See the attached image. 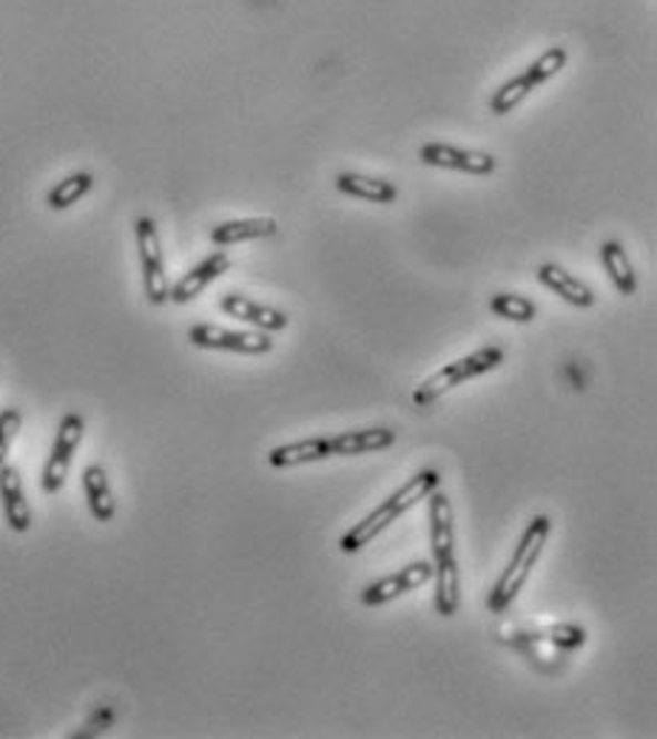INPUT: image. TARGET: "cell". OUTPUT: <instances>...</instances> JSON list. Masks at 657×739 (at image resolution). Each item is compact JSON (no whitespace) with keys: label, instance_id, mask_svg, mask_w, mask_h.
<instances>
[{"label":"cell","instance_id":"e0dca14e","mask_svg":"<svg viewBox=\"0 0 657 739\" xmlns=\"http://www.w3.org/2000/svg\"><path fill=\"white\" fill-rule=\"evenodd\" d=\"M325 459H333L328 435H319V439H308V441H294V444L270 450L268 455L270 466H277V470H294V466L314 464V461H325Z\"/></svg>","mask_w":657,"mask_h":739},{"label":"cell","instance_id":"7a4b0ae2","mask_svg":"<svg viewBox=\"0 0 657 739\" xmlns=\"http://www.w3.org/2000/svg\"><path fill=\"white\" fill-rule=\"evenodd\" d=\"M550 532H553V524H550V517L546 515H538L530 521V526H526L524 535H521L519 546H515L513 557L506 563L504 575L499 577V583H495L490 597H486V608H490L493 615H504L506 608L513 606L519 592L524 589L530 575H533L535 563H538L541 552H544Z\"/></svg>","mask_w":657,"mask_h":739},{"label":"cell","instance_id":"4fadbf2b","mask_svg":"<svg viewBox=\"0 0 657 739\" xmlns=\"http://www.w3.org/2000/svg\"><path fill=\"white\" fill-rule=\"evenodd\" d=\"M0 501H3V515H7L9 530L18 532V535L32 530V510H29V501L23 495V481H20V472L9 464L0 466Z\"/></svg>","mask_w":657,"mask_h":739},{"label":"cell","instance_id":"8992f818","mask_svg":"<svg viewBox=\"0 0 657 739\" xmlns=\"http://www.w3.org/2000/svg\"><path fill=\"white\" fill-rule=\"evenodd\" d=\"M83 432H86V421H83V415H78V412H66L58 427V439H54L52 455H49L47 466H43V478H40L43 492L54 495V492L63 490L69 470H72L74 452H78L80 441H83Z\"/></svg>","mask_w":657,"mask_h":739},{"label":"cell","instance_id":"2e32d148","mask_svg":"<svg viewBox=\"0 0 657 739\" xmlns=\"http://www.w3.org/2000/svg\"><path fill=\"white\" fill-rule=\"evenodd\" d=\"M277 219L270 216H254V219H230V223L211 228V243L214 245H239L254 243V239H268L277 234Z\"/></svg>","mask_w":657,"mask_h":739},{"label":"cell","instance_id":"6da1fadb","mask_svg":"<svg viewBox=\"0 0 657 739\" xmlns=\"http://www.w3.org/2000/svg\"><path fill=\"white\" fill-rule=\"evenodd\" d=\"M499 640L519 648L526 660L541 671H561L566 651H575L586 643V632L572 623H546V626H524V623H501Z\"/></svg>","mask_w":657,"mask_h":739},{"label":"cell","instance_id":"5b68a950","mask_svg":"<svg viewBox=\"0 0 657 739\" xmlns=\"http://www.w3.org/2000/svg\"><path fill=\"white\" fill-rule=\"evenodd\" d=\"M134 234H137L145 299L152 301V305H165L168 294H172V285H168V276H165V259L163 245H160L157 223H154L152 216H140L137 225H134Z\"/></svg>","mask_w":657,"mask_h":739},{"label":"cell","instance_id":"ac0fdd59","mask_svg":"<svg viewBox=\"0 0 657 739\" xmlns=\"http://www.w3.org/2000/svg\"><path fill=\"white\" fill-rule=\"evenodd\" d=\"M83 492H86L89 512L94 515V521L109 524L117 515V501H114V492L109 486V475H105L100 464L86 466V472H83Z\"/></svg>","mask_w":657,"mask_h":739},{"label":"cell","instance_id":"277c9868","mask_svg":"<svg viewBox=\"0 0 657 739\" xmlns=\"http://www.w3.org/2000/svg\"><path fill=\"white\" fill-rule=\"evenodd\" d=\"M501 361H504V350L495 345H490V347H481V350H475V353L464 356V359L453 361V365H444L439 373H433L428 381H421V384L415 387L413 404L430 407L433 401H439L441 396L450 393L453 387L464 384V381H470V379H479V376L495 370Z\"/></svg>","mask_w":657,"mask_h":739},{"label":"cell","instance_id":"3957f363","mask_svg":"<svg viewBox=\"0 0 657 739\" xmlns=\"http://www.w3.org/2000/svg\"><path fill=\"white\" fill-rule=\"evenodd\" d=\"M439 481L441 478L435 470H421L419 475L410 478L408 484L401 486V490H396L393 495L384 501V504L376 506V510L365 517L362 524H356L353 530L342 537V552L353 555V552L365 550V546H368V543L379 535V532H384L390 524H393L396 517H401L404 512H410L415 504H421L430 492L439 490Z\"/></svg>","mask_w":657,"mask_h":739},{"label":"cell","instance_id":"ba28073f","mask_svg":"<svg viewBox=\"0 0 657 739\" xmlns=\"http://www.w3.org/2000/svg\"><path fill=\"white\" fill-rule=\"evenodd\" d=\"M419 160L424 165H433V168L461 171V174H470V177H490L495 171V165H499L493 154H486V151L459 148V145H448V143L421 145Z\"/></svg>","mask_w":657,"mask_h":739},{"label":"cell","instance_id":"603a6c76","mask_svg":"<svg viewBox=\"0 0 657 739\" xmlns=\"http://www.w3.org/2000/svg\"><path fill=\"white\" fill-rule=\"evenodd\" d=\"M490 310L506 321H519V325H530L538 316L533 299H526L521 294H495L490 299Z\"/></svg>","mask_w":657,"mask_h":739},{"label":"cell","instance_id":"52a82bcc","mask_svg":"<svg viewBox=\"0 0 657 739\" xmlns=\"http://www.w3.org/2000/svg\"><path fill=\"white\" fill-rule=\"evenodd\" d=\"M188 341L203 350H225V353L265 356L274 350V341L263 330H228L217 325H194L188 330Z\"/></svg>","mask_w":657,"mask_h":739},{"label":"cell","instance_id":"ffe728a7","mask_svg":"<svg viewBox=\"0 0 657 739\" xmlns=\"http://www.w3.org/2000/svg\"><path fill=\"white\" fill-rule=\"evenodd\" d=\"M538 80H535V74L530 72V69H524L521 74H515L513 80H506L504 85H501L499 92L490 97V112L495 114V117H504V114H510L513 109H519L521 103H524L530 94L538 89Z\"/></svg>","mask_w":657,"mask_h":739},{"label":"cell","instance_id":"d4e9b609","mask_svg":"<svg viewBox=\"0 0 657 739\" xmlns=\"http://www.w3.org/2000/svg\"><path fill=\"white\" fill-rule=\"evenodd\" d=\"M20 427H23V415H20V410L0 412V466L7 464V455L9 450H12L14 439H18Z\"/></svg>","mask_w":657,"mask_h":739},{"label":"cell","instance_id":"30bf717a","mask_svg":"<svg viewBox=\"0 0 657 739\" xmlns=\"http://www.w3.org/2000/svg\"><path fill=\"white\" fill-rule=\"evenodd\" d=\"M428 581H433V563L428 561H415L404 569H399L396 575L381 577V581L370 583L368 589L362 592L365 606H384V603L396 601L399 595H408V592L419 589Z\"/></svg>","mask_w":657,"mask_h":739},{"label":"cell","instance_id":"7402d4cb","mask_svg":"<svg viewBox=\"0 0 657 739\" xmlns=\"http://www.w3.org/2000/svg\"><path fill=\"white\" fill-rule=\"evenodd\" d=\"M92 188H94L92 174H89V171H78V174H72V177L60 179V183L49 191L47 205L52 211H66V208H72V205H78Z\"/></svg>","mask_w":657,"mask_h":739},{"label":"cell","instance_id":"5bb4252c","mask_svg":"<svg viewBox=\"0 0 657 739\" xmlns=\"http://www.w3.org/2000/svg\"><path fill=\"white\" fill-rule=\"evenodd\" d=\"M328 444L333 455H362V452H379L396 444V432L390 427H376V430H356L328 435Z\"/></svg>","mask_w":657,"mask_h":739},{"label":"cell","instance_id":"9c48e42d","mask_svg":"<svg viewBox=\"0 0 657 739\" xmlns=\"http://www.w3.org/2000/svg\"><path fill=\"white\" fill-rule=\"evenodd\" d=\"M430 504V546H433V572L455 569V526L453 504L444 492L433 490L428 495Z\"/></svg>","mask_w":657,"mask_h":739},{"label":"cell","instance_id":"d6986e66","mask_svg":"<svg viewBox=\"0 0 657 739\" xmlns=\"http://www.w3.org/2000/svg\"><path fill=\"white\" fill-rule=\"evenodd\" d=\"M336 188L348 194L353 199H365V203H376V205H388L399 197V188L388 179H376V177H365V174H353V171H345L336 177Z\"/></svg>","mask_w":657,"mask_h":739},{"label":"cell","instance_id":"cb8c5ba5","mask_svg":"<svg viewBox=\"0 0 657 739\" xmlns=\"http://www.w3.org/2000/svg\"><path fill=\"white\" fill-rule=\"evenodd\" d=\"M566 60H569V52H566L564 47H553V49H546L544 54H541V58H535L533 63H530V72L535 74V80H538L541 85L546 83V80H553L555 74L561 72V69L566 66Z\"/></svg>","mask_w":657,"mask_h":739},{"label":"cell","instance_id":"8fae6325","mask_svg":"<svg viewBox=\"0 0 657 739\" xmlns=\"http://www.w3.org/2000/svg\"><path fill=\"white\" fill-rule=\"evenodd\" d=\"M219 310L239 321H248L254 328H259L263 333H279V330L288 328V314L277 308H268V305H259V301L248 299V296L239 294H225L219 299Z\"/></svg>","mask_w":657,"mask_h":739},{"label":"cell","instance_id":"9a60e30c","mask_svg":"<svg viewBox=\"0 0 657 739\" xmlns=\"http://www.w3.org/2000/svg\"><path fill=\"white\" fill-rule=\"evenodd\" d=\"M538 281L544 285V288L553 290V294H558L564 301L575 305V308H592V305H595V294L586 288L584 281L575 279L569 270L561 268V265H555V263L541 265Z\"/></svg>","mask_w":657,"mask_h":739},{"label":"cell","instance_id":"7c38bea8","mask_svg":"<svg viewBox=\"0 0 657 739\" xmlns=\"http://www.w3.org/2000/svg\"><path fill=\"white\" fill-rule=\"evenodd\" d=\"M230 268V256L225 250H214L211 256H205L203 263L197 268H191L177 285H172V294H168V301H177V305H185V301L197 299L205 288H208L211 281H217L219 276L228 274Z\"/></svg>","mask_w":657,"mask_h":739},{"label":"cell","instance_id":"44dd1931","mask_svg":"<svg viewBox=\"0 0 657 739\" xmlns=\"http://www.w3.org/2000/svg\"><path fill=\"white\" fill-rule=\"evenodd\" d=\"M600 263H604L606 274H609L612 285L618 288L620 296H632L638 290V279H635V270H632V263L629 256H626L624 245L620 243L600 245Z\"/></svg>","mask_w":657,"mask_h":739}]
</instances>
